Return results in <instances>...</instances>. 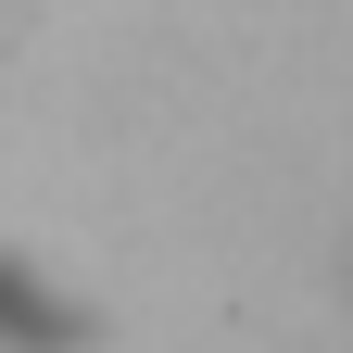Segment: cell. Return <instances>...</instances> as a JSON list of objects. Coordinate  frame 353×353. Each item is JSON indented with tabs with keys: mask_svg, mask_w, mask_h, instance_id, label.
<instances>
[{
	"mask_svg": "<svg viewBox=\"0 0 353 353\" xmlns=\"http://www.w3.org/2000/svg\"><path fill=\"white\" fill-rule=\"evenodd\" d=\"M341 303H353V240H341Z\"/></svg>",
	"mask_w": 353,
	"mask_h": 353,
	"instance_id": "obj_1",
	"label": "cell"
}]
</instances>
